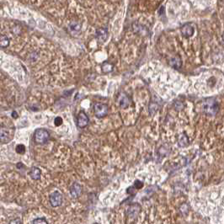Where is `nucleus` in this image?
Returning a JSON list of instances; mask_svg holds the SVG:
<instances>
[{
    "instance_id": "nucleus-10",
    "label": "nucleus",
    "mask_w": 224,
    "mask_h": 224,
    "mask_svg": "<svg viewBox=\"0 0 224 224\" xmlns=\"http://www.w3.org/2000/svg\"><path fill=\"white\" fill-rule=\"evenodd\" d=\"M130 100L129 97L127 96L126 94H121L120 95V99H119V104H120V107L122 109H127V107L130 105Z\"/></svg>"
},
{
    "instance_id": "nucleus-28",
    "label": "nucleus",
    "mask_w": 224,
    "mask_h": 224,
    "mask_svg": "<svg viewBox=\"0 0 224 224\" xmlns=\"http://www.w3.org/2000/svg\"><path fill=\"white\" fill-rule=\"evenodd\" d=\"M93 224H100V223H98V222H95V223H93Z\"/></svg>"
},
{
    "instance_id": "nucleus-5",
    "label": "nucleus",
    "mask_w": 224,
    "mask_h": 224,
    "mask_svg": "<svg viewBox=\"0 0 224 224\" xmlns=\"http://www.w3.org/2000/svg\"><path fill=\"white\" fill-rule=\"evenodd\" d=\"M49 201L52 207H60L63 203V195L58 191H54L49 196Z\"/></svg>"
},
{
    "instance_id": "nucleus-8",
    "label": "nucleus",
    "mask_w": 224,
    "mask_h": 224,
    "mask_svg": "<svg viewBox=\"0 0 224 224\" xmlns=\"http://www.w3.org/2000/svg\"><path fill=\"white\" fill-rule=\"evenodd\" d=\"M194 27L191 26L190 24H186L184 26H182L181 28V33H182V35L185 38H189L190 36H192L193 34H194Z\"/></svg>"
},
{
    "instance_id": "nucleus-17",
    "label": "nucleus",
    "mask_w": 224,
    "mask_h": 224,
    "mask_svg": "<svg viewBox=\"0 0 224 224\" xmlns=\"http://www.w3.org/2000/svg\"><path fill=\"white\" fill-rule=\"evenodd\" d=\"M158 110V105L156 103L151 102L149 105V113L151 115H154Z\"/></svg>"
},
{
    "instance_id": "nucleus-14",
    "label": "nucleus",
    "mask_w": 224,
    "mask_h": 224,
    "mask_svg": "<svg viewBox=\"0 0 224 224\" xmlns=\"http://www.w3.org/2000/svg\"><path fill=\"white\" fill-rule=\"evenodd\" d=\"M179 145L182 147H186L188 144H189V139H188V137L186 136L185 133H183L180 136L179 138Z\"/></svg>"
},
{
    "instance_id": "nucleus-18",
    "label": "nucleus",
    "mask_w": 224,
    "mask_h": 224,
    "mask_svg": "<svg viewBox=\"0 0 224 224\" xmlns=\"http://www.w3.org/2000/svg\"><path fill=\"white\" fill-rule=\"evenodd\" d=\"M15 150H16V152L19 154H24L26 152V147L24 146L23 144H19L16 146Z\"/></svg>"
},
{
    "instance_id": "nucleus-23",
    "label": "nucleus",
    "mask_w": 224,
    "mask_h": 224,
    "mask_svg": "<svg viewBox=\"0 0 224 224\" xmlns=\"http://www.w3.org/2000/svg\"><path fill=\"white\" fill-rule=\"evenodd\" d=\"M175 109L178 110H180L182 108H183V104L180 102V101H177L175 104Z\"/></svg>"
},
{
    "instance_id": "nucleus-13",
    "label": "nucleus",
    "mask_w": 224,
    "mask_h": 224,
    "mask_svg": "<svg viewBox=\"0 0 224 224\" xmlns=\"http://www.w3.org/2000/svg\"><path fill=\"white\" fill-rule=\"evenodd\" d=\"M170 65L176 69L180 68L181 67V65H182L181 59L179 58V57H175V58H171L170 60Z\"/></svg>"
},
{
    "instance_id": "nucleus-21",
    "label": "nucleus",
    "mask_w": 224,
    "mask_h": 224,
    "mask_svg": "<svg viewBox=\"0 0 224 224\" xmlns=\"http://www.w3.org/2000/svg\"><path fill=\"white\" fill-rule=\"evenodd\" d=\"M143 186V183L140 180H136L135 181V184H134V187H135L137 190H139V189H141L142 188Z\"/></svg>"
},
{
    "instance_id": "nucleus-20",
    "label": "nucleus",
    "mask_w": 224,
    "mask_h": 224,
    "mask_svg": "<svg viewBox=\"0 0 224 224\" xmlns=\"http://www.w3.org/2000/svg\"><path fill=\"white\" fill-rule=\"evenodd\" d=\"M70 28H71L72 30H74V31H78V30H80V26H79L78 24L75 23V22L74 23L72 22V23L70 25Z\"/></svg>"
},
{
    "instance_id": "nucleus-15",
    "label": "nucleus",
    "mask_w": 224,
    "mask_h": 224,
    "mask_svg": "<svg viewBox=\"0 0 224 224\" xmlns=\"http://www.w3.org/2000/svg\"><path fill=\"white\" fill-rule=\"evenodd\" d=\"M0 45H1V47H7V46L9 45V38L7 37L6 35H2L1 37H0Z\"/></svg>"
},
{
    "instance_id": "nucleus-19",
    "label": "nucleus",
    "mask_w": 224,
    "mask_h": 224,
    "mask_svg": "<svg viewBox=\"0 0 224 224\" xmlns=\"http://www.w3.org/2000/svg\"><path fill=\"white\" fill-rule=\"evenodd\" d=\"M32 224H48L47 221L46 220V218L44 217H39V218H35L33 221Z\"/></svg>"
},
{
    "instance_id": "nucleus-27",
    "label": "nucleus",
    "mask_w": 224,
    "mask_h": 224,
    "mask_svg": "<svg viewBox=\"0 0 224 224\" xmlns=\"http://www.w3.org/2000/svg\"><path fill=\"white\" fill-rule=\"evenodd\" d=\"M222 40H223V41H224V34L222 35Z\"/></svg>"
},
{
    "instance_id": "nucleus-24",
    "label": "nucleus",
    "mask_w": 224,
    "mask_h": 224,
    "mask_svg": "<svg viewBox=\"0 0 224 224\" xmlns=\"http://www.w3.org/2000/svg\"><path fill=\"white\" fill-rule=\"evenodd\" d=\"M9 224H21V222H20V218H16L9 222Z\"/></svg>"
},
{
    "instance_id": "nucleus-7",
    "label": "nucleus",
    "mask_w": 224,
    "mask_h": 224,
    "mask_svg": "<svg viewBox=\"0 0 224 224\" xmlns=\"http://www.w3.org/2000/svg\"><path fill=\"white\" fill-rule=\"evenodd\" d=\"M140 211H141V206L138 203H134L128 207L127 214L130 218H134L139 214Z\"/></svg>"
},
{
    "instance_id": "nucleus-25",
    "label": "nucleus",
    "mask_w": 224,
    "mask_h": 224,
    "mask_svg": "<svg viewBox=\"0 0 224 224\" xmlns=\"http://www.w3.org/2000/svg\"><path fill=\"white\" fill-rule=\"evenodd\" d=\"M12 116H14V118H17L18 117L17 113H16L15 111H14L13 113H12Z\"/></svg>"
},
{
    "instance_id": "nucleus-6",
    "label": "nucleus",
    "mask_w": 224,
    "mask_h": 224,
    "mask_svg": "<svg viewBox=\"0 0 224 224\" xmlns=\"http://www.w3.org/2000/svg\"><path fill=\"white\" fill-rule=\"evenodd\" d=\"M89 122V116L85 114L84 111H80L78 113V117H77V124L78 127L80 128H84L88 126Z\"/></svg>"
},
{
    "instance_id": "nucleus-12",
    "label": "nucleus",
    "mask_w": 224,
    "mask_h": 224,
    "mask_svg": "<svg viewBox=\"0 0 224 224\" xmlns=\"http://www.w3.org/2000/svg\"><path fill=\"white\" fill-rule=\"evenodd\" d=\"M96 37L100 40L105 41L107 38V30L104 28H100L96 30Z\"/></svg>"
},
{
    "instance_id": "nucleus-26",
    "label": "nucleus",
    "mask_w": 224,
    "mask_h": 224,
    "mask_svg": "<svg viewBox=\"0 0 224 224\" xmlns=\"http://www.w3.org/2000/svg\"><path fill=\"white\" fill-rule=\"evenodd\" d=\"M22 166H23V165H22V163H18V164H17V168H18V169H19V168H20H20H21V167H22Z\"/></svg>"
},
{
    "instance_id": "nucleus-2",
    "label": "nucleus",
    "mask_w": 224,
    "mask_h": 224,
    "mask_svg": "<svg viewBox=\"0 0 224 224\" xmlns=\"http://www.w3.org/2000/svg\"><path fill=\"white\" fill-rule=\"evenodd\" d=\"M203 110L209 115H215L218 111V105L214 99H207L203 102Z\"/></svg>"
},
{
    "instance_id": "nucleus-16",
    "label": "nucleus",
    "mask_w": 224,
    "mask_h": 224,
    "mask_svg": "<svg viewBox=\"0 0 224 224\" xmlns=\"http://www.w3.org/2000/svg\"><path fill=\"white\" fill-rule=\"evenodd\" d=\"M101 69L103 72H110L113 71V66L109 63H105L101 67Z\"/></svg>"
},
{
    "instance_id": "nucleus-4",
    "label": "nucleus",
    "mask_w": 224,
    "mask_h": 224,
    "mask_svg": "<svg viewBox=\"0 0 224 224\" xmlns=\"http://www.w3.org/2000/svg\"><path fill=\"white\" fill-rule=\"evenodd\" d=\"M94 112L97 118H103L108 114V106L102 103H95L94 105Z\"/></svg>"
},
{
    "instance_id": "nucleus-1",
    "label": "nucleus",
    "mask_w": 224,
    "mask_h": 224,
    "mask_svg": "<svg viewBox=\"0 0 224 224\" xmlns=\"http://www.w3.org/2000/svg\"><path fill=\"white\" fill-rule=\"evenodd\" d=\"M15 129L13 127H4L3 125L1 126L0 129V142L2 144L8 143L11 141L14 138Z\"/></svg>"
},
{
    "instance_id": "nucleus-22",
    "label": "nucleus",
    "mask_w": 224,
    "mask_h": 224,
    "mask_svg": "<svg viewBox=\"0 0 224 224\" xmlns=\"http://www.w3.org/2000/svg\"><path fill=\"white\" fill-rule=\"evenodd\" d=\"M54 123L55 125L57 126V127H59L60 125H62V123H63V119L60 117V116H58V117H56L55 118V120H54Z\"/></svg>"
},
{
    "instance_id": "nucleus-11",
    "label": "nucleus",
    "mask_w": 224,
    "mask_h": 224,
    "mask_svg": "<svg viewBox=\"0 0 224 224\" xmlns=\"http://www.w3.org/2000/svg\"><path fill=\"white\" fill-rule=\"evenodd\" d=\"M29 175L32 180H40V175H41V171H40V169L37 168V167H33L31 170H30V171Z\"/></svg>"
},
{
    "instance_id": "nucleus-9",
    "label": "nucleus",
    "mask_w": 224,
    "mask_h": 224,
    "mask_svg": "<svg viewBox=\"0 0 224 224\" xmlns=\"http://www.w3.org/2000/svg\"><path fill=\"white\" fill-rule=\"evenodd\" d=\"M82 192V187L78 183H74L70 188V194L73 198H78Z\"/></svg>"
},
{
    "instance_id": "nucleus-3",
    "label": "nucleus",
    "mask_w": 224,
    "mask_h": 224,
    "mask_svg": "<svg viewBox=\"0 0 224 224\" xmlns=\"http://www.w3.org/2000/svg\"><path fill=\"white\" fill-rule=\"evenodd\" d=\"M49 138H50L49 132L43 128L35 130L34 133V140L35 143L37 144H45L48 141Z\"/></svg>"
}]
</instances>
